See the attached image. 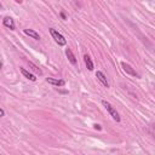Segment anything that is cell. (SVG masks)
Listing matches in <instances>:
<instances>
[{
  "instance_id": "obj_1",
  "label": "cell",
  "mask_w": 155,
  "mask_h": 155,
  "mask_svg": "<svg viewBox=\"0 0 155 155\" xmlns=\"http://www.w3.org/2000/svg\"><path fill=\"white\" fill-rule=\"evenodd\" d=\"M102 105H103V107L107 109V111L109 113V115H110V116H111V117H113V119H114L116 122H119V121L121 120V117H120L119 113L116 111V109H115V108H114V107H113V105H111V104H110L108 101L103 99V101H102Z\"/></svg>"
},
{
  "instance_id": "obj_2",
  "label": "cell",
  "mask_w": 155,
  "mask_h": 155,
  "mask_svg": "<svg viewBox=\"0 0 155 155\" xmlns=\"http://www.w3.org/2000/svg\"><path fill=\"white\" fill-rule=\"evenodd\" d=\"M50 34H51V36L53 38V40H54L59 46H64V45L67 44L65 38H64L58 30H56L54 28H50Z\"/></svg>"
},
{
  "instance_id": "obj_3",
  "label": "cell",
  "mask_w": 155,
  "mask_h": 155,
  "mask_svg": "<svg viewBox=\"0 0 155 155\" xmlns=\"http://www.w3.org/2000/svg\"><path fill=\"white\" fill-rule=\"evenodd\" d=\"M121 67H122V69L127 73V74H130V75H132V76H136V78H139V75L137 74V71L128 64V63H125V62H121Z\"/></svg>"
},
{
  "instance_id": "obj_4",
  "label": "cell",
  "mask_w": 155,
  "mask_h": 155,
  "mask_svg": "<svg viewBox=\"0 0 155 155\" xmlns=\"http://www.w3.org/2000/svg\"><path fill=\"white\" fill-rule=\"evenodd\" d=\"M96 78L102 82V85L104 86V87H109V82H108V80H107V76L104 75V73L103 71H101V70H97L96 71Z\"/></svg>"
},
{
  "instance_id": "obj_5",
  "label": "cell",
  "mask_w": 155,
  "mask_h": 155,
  "mask_svg": "<svg viewBox=\"0 0 155 155\" xmlns=\"http://www.w3.org/2000/svg\"><path fill=\"white\" fill-rule=\"evenodd\" d=\"M46 82L53 85V86H57V87H61V86H64L65 85V81L62 80V79H53V78H47L46 79Z\"/></svg>"
},
{
  "instance_id": "obj_6",
  "label": "cell",
  "mask_w": 155,
  "mask_h": 155,
  "mask_svg": "<svg viewBox=\"0 0 155 155\" xmlns=\"http://www.w3.org/2000/svg\"><path fill=\"white\" fill-rule=\"evenodd\" d=\"M2 24H4L6 28L11 29V30L15 29V22H13V18H11V17H8V16L4 17V19H2Z\"/></svg>"
},
{
  "instance_id": "obj_7",
  "label": "cell",
  "mask_w": 155,
  "mask_h": 155,
  "mask_svg": "<svg viewBox=\"0 0 155 155\" xmlns=\"http://www.w3.org/2000/svg\"><path fill=\"white\" fill-rule=\"evenodd\" d=\"M65 56H67V58H68V61L73 64V65H76V58H75V56H74V53H73V51L70 50V48H67L65 50Z\"/></svg>"
},
{
  "instance_id": "obj_8",
  "label": "cell",
  "mask_w": 155,
  "mask_h": 155,
  "mask_svg": "<svg viewBox=\"0 0 155 155\" xmlns=\"http://www.w3.org/2000/svg\"><path fill=\"white\" fill-rule=\"evenodd\" d=\"M23 33H24L25 35H28V36L35 39V40H40V35H39V33H36V31L33 30V29H24Z\"/></svg>"
},
{
  "instance_id": "obj_9",
  "label": "cell",
  "mask_w": 155,
  "mask_h": 155,
  "mask_svg": "<svg viewBox=\"0 0 155 155\" xmlns=\"http://www.w3.org/2000/svg\"><path fill=\"white\" fill-rule=\"evenodd\" d=\"M19 70H21V73L23 74V76H24V78H27L28 80H30V81H35V80H36L35 75H34V74H31L30 71H28L27 69H24V68H19Z\"/></svg>"
},
{
  "instance_id": "obj_10",
  "label": "cell",
  "mask_w": 155,
  "mask_h": 155,
  "mask_svg": "<svg viewBox=\"0 0 155 155\" xmlns=\"http://www.w3.org/2000/svg\"><path fill=\"white\" fill-rule=\"evenodd\" d=\"M84 62H85V64H86L88 70H93V62H92V59H91V57L88 54L84 56Z\"/></svg>"
},
{
  "instance_id": "obj_11",
  "label": "cell",
  "mask_w": 155,
  "mask_h": 155,
  "mask_svg": "<svg viewBox=\"0 0 155 155\" xmlns=\"http://www.w3.org/2000/svg\"><path fill=\"white\" fill-rule=\"evenodd\" d=\"M28 64H29V68H30V70L31 71H34L35 74H38V75H41L42 74V71H41V69L40 68H38L34 63H31V62H28Z\"/></svg>"
},
{
  "instance_id": "obj_12",
  "label": "cell",
  "mask_w": 155,
  "mask_h": 155,
  "mask_svg": "<svg viewBox=\"0 0 155 155\" xmlns=\"http://www.w3.org/2000/svg\"><path fill=\"white\" fill-rule=\"evenodd\" d=\"M0 116H1V117H2V116H5V110H4L2 108L0 109Z\"/></svg>"
},
{
  "instance_id": "obj_13",
  "label": "cell",
  "mask_w": 155,
  "mask_h": 155,
  "mask_svg": "<svg viewBox=\"0 0 155 155\" xmlns=\"http://www.w3.org/2000/svg\"><path fill=\"white\" fill-rule=\"evenodd\" d=\"M94 128H96V130H101L102 127H101V125H97V124H96V125H94Z\"/></svg>"
},
{
  "instance_id": "obj_14",
  "label": "cell",
  "mask_w": 155,
  "mask_h": 155,
  "mask_svg": "<svg viewBox=\"0 0 155 155\" xmlns=\"http://www.w3.org/2000/svg\"><path fill=\"white\" fill-rule=\"evenodd\" d=\"M61 16H62V18H63V19H65V15H64V13H63V12H62V13H61Z\"/></svg>"
},
{
  "instance_id": "obj_15",
  "label": "cell",
  "mask_w": 155,
  "mask_h": 155,
  "mask_svg": "<svg viewBox=\"0 0 155 155\" xmlns=\"http://www.w3.org/2000/svg\"><path fill=\"white\" fill-rule=\"evenodd\" d=\"M15 1H16V2H18V4H22V1H23V0H15Z\"/></svg>"
}]
</instances>
